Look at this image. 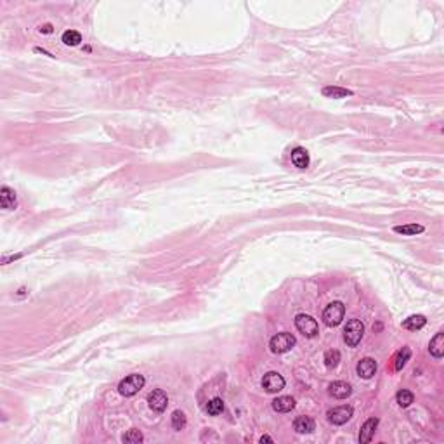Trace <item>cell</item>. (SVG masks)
<instances>
[{
  "label": "cell",
  "mask_w": 444,
  "mask_h": 444,
  "mask_svg": "<svg viewBox=\"0 0 444 444\" xmlns=\"http://www.w3.org/2000/svg\"><path fill=\"white\" fill-rule=\"evenodd\" d=\"M295 408V399L290 396H280L272 401V409L278 413H288Z\"/></svg>",
  "instance_id": "13"
},
{
  "label": "cell",
  "mask_w": 444,
  "mask_h": 444,
  "mask_svg": "<svg viewBox=\"0 0 444 444\" xmlns=\"http://www.w3.org/2000/svg\"><path fill=\"white\" fill-rule=\"evenodd\" d=\"M148 402H149V408H151L153 412L161 413V412H165V408H167L168 397H167V394H165V391L155 389V391L148 396Z\"/></svg>",
  "instance_id": "8"
},
{
  "label": "cell",
  "mask_w": 444,
  "mask_h": 444,
  "mask_svg": "<svg viewBox=\"0 0 444 444\" xmlns=\"http://www.w3.org/2000/svg\"><path fill=\"white\" fill-rule=\"evenodd\" d=\"M186 423H188V420H186V415L182 412L177 409V412L172 413V427H174V430H182L186 427Z\"/></svg>",
  "instance_id": "25"
},
{
  "label": "cell",
  "mask_w": 444,
  "mask_h": 444,
  "mask_svg": "<svg viewBox=\"0 0 444 444\" xmlns=\"http://www.w3.org/2000/svg\"><path fill=\"white\" fill-rule=\"evenodd\" d=\"M16 205H18L16 191L11 189L9 186H2V188H0V207H2L4 210H14Z\"/></svg>",
  "instance_id": "9"
},
{
  "label": "cell",
  "mask_w": 444,
  "mask_h": 444,
  "mask_svg": "<svg viewBox=\"0 0 444 444\" xmlns=\"http://www.w3.org/2000/svg\"><path fill=\"white\" fill-rule=\"evenodd\" d=\"M356 371H358L361 379H366V380L371 379L377 373V361L371 358H363L358 363V366H356Z\"/></svg>",
  "instance_id": "11"
},
{
  "label": "cell",
  "mask_w": 444,
  "mask_h": 444,
  "mask_svg": "<svg viewBox=\"0 0 444 444\" xmlns=\"http://www.w3.org/2000/svg\"><path fill=\"white\" fill-rule=\"evenodd\" d=\"M377 427H379V418H368V420L363 423V427H361L359 442L361 444L370 442L371 439H373V434H375Z\"/></svg>",
  "instance_id": "12"
},
{
  "label": "cell",
  "mask_w": 444,
  "mask_h": 444,
  "mask_svg": "<svg viewBox=\"0 0 444 444\" xmlns=\"http://www.w3.org/2000/svg\"><path fill=\"white\" fill-rule=\"evenodd\" d=\"M40 31H44V33H52V26H51V24H44V26L40 28Z\"/></svg>",
  "instance_id": "27"
},
{
  "label": "cell",
  "mask_w": 444,
  "mask_h": 444,
  "mask_svg": "<svg viewBox=\"0 0 444 444\" xmlns=\"http://www.w3.org/2000/svg\"><path fill=\"white\" fill-rule=\"evenodd\" d=\"M397 234H404V236H417L423 233V226L420 224H404V226H396L394 227Z\"/></svg>",
  "instance_id": "19"
},
{
  "label": "cell",
  "mask_w": 444,
  "mask_h": 444,
  "mask_svg": "<svg viewBox=\"0 0 444 444\" xmlns=\"http://www.w3.org/2000/svg\"><path fill=\"white\" fill-rule=\"evenodd\" d=\"M328 392H330V396L337 397V399H347V397L352 394V387L347 384V382L337 380V382H333V384H330Z\"/></svg>",
  "instance_id": "10"
},
{
  "label": "cell",
  "mask_w": 444,
  "mask_h": 444,
  "mask_svg": "<svg viewBox=\"0 0 444 444\" xmlns=\"http://www.w3.org/2000/svg\"><path fill=\"white\" fill-rule=\"evenodd\" d=\"M295 326H297V330L307 338H314L319 333L318 321L314 318L307 316V314H298V316L295 318Z\"/></svg>",
  "instance_id": "5"
},
{
  "label": "cell",
  "mask_w": 444,
  "mask_h": 444,
  "mask_svg": "<svg viewBox=\"0 0 444 444\" xmlns=\"http://www.w3.org/2000/svg\"><path fill=\"white\" fill-rule=\"evenodd\" d=\"M207 413L212 415V417H217V415H221L224 412V401L221 399V397H214V399L209 401V404H207Z\"/></svg>",
  "instance_id": "21"
},
{
  "label": "cell",
  "mask_w": 444,
  "mask_h": 444,
  "mask_svg": "<svg viewBox=\"0 0 444 444\" xmlns=\"http://www.w3.org/2000/svg\"><path fill=\"white\" fill-rule=\"evenodd\" d=\"M364 335V325L359 319H351L344 328V340L349 347H356Z\"/></svg>",
  "instance_id": "3"
},
{
  "label": "cell",
  "mask_w": 444,
  "mask_h": 444,
  "mask_svg": "<svg viewBox=\"0 0 444 444\" xmlns=\"http://www.w3.org/2000/svg\"><path fill=\"white\" fill-rule=\"evenodd\" d=\"M413 399H415L413 394L409 391H406V389H401V391L396 394V401H397V404H399L401 408H408V406L413 402Z\"/></svg>",
  "instance_id": "22"
},
{
  "label": "cell",
  "mask_w": 444,
  "mask_h": 444,
  "mask_svg": "<svg viewBox=\"0 0 444 444\" xmlns=\"http://www.w3.org/2000/svg\"><path fill=\"white\" fill-rule=\"evenodd\" d=\"M425 325H427V319H425V316H422V314H415V316H409L408 319L402 321V326L409 331H417Z\"/></svg>",
  "instance_id": "17"
},
{
  "label": "cell",
  "mask_w": 444,
  "mask_h": 444,
  "mask_svg": "<svg viewBox=\"0 0 444 444\" xmlns=\"http://www.w3.org/2000/svg\"><path fill=\"white\" fill-rule=\"evenodd\" d=\"M295 344H297L295 337H293L292 333L283 331V333H278L271 338L269 347H271V351L275 352V354H283V352H288L290 349H292Z\"/></svg>",
  "instance_id": "4"
},
{
  "label": "cell",
  "mask_w": 444,
  "mask_h": 444,
  "mask_svg": "<svg viewBox=\"0 0 444 444\" xmlns=\"http://www.w3.org/2000/svg\"><path fill=\"white\" fill-rule=\"evenodd\" d=\"M309 153H307V149L304 148H295L292 151V163L295 165L297 168H307L309 167Z\"/></svg>",
  "instance_id": "16"
},
{
  "label": "cell",
  "mask_w": 444,
  "mask_h": 444,
  "mask_svg": "<svg viewBox=\"0 0 444 444\" xmlns=\"http://www.w3.org/2000/svg\"><path fill=\"white\" fill-rule=\"evenodd\" d=\"M352 413H354V409H352V406H337V408L330 409V412L326 413L328 417V422L333 423V425H344V423H347L352 418Z\"/></svg>",
  "instance_id": "6"
},
{
  "label": "cell",
  "mask_w": 444,
  "mask_h": 444,
  "mask_svg": "<svg viewBox=\"0 0 444 444\" xmlns=\"http://www.w3.org/2000/svg\"><path fill=\"white\" fill-rule=\"evenodd\" d=\"M344 314H346V305L342 302L335 300L323 311V323L326 326H338L344 319Z\"/></svg>",
  "instance_id": "2"
},
{
  "label": "cell",
  "mask_w": 444,
  "mask_h": 444,
  "mask_svg": "<svg viewBox=\"0 0 444 444\" xmlns=\"http://www.w3.org/2000/svg\"><path fill=\"white\" fill-rule=\"evenodd\" d=\"M409 356H412V351H409V347H402V349L397 352V356H396V363H394V368H396L397 371H401L402 368H404V364L409 361Z\"/></svg>",
  "instance_id": "20"
},
{
  "label": "cell",
  "mask_w": 444,
  "mask_h": 444,
  "mask_svg": "<svg viewBox=\"0 0 444 444\" xmlns=\"http://www.w3.org/2000/svg\"><path fill=\"white\" fill-rule=\"evenodd\" d=\"M260 442H275V439L269 437V435H262V437H260Z\"/></svg>",
  "instance_id": "28"
},
{
  "label": "cell",
  "mask_w": 444,
  "mask_h": 444,
  "mask_svg": "<svg viewBox=\"0 0 444 444\" xmlns=\"http://www.w3.org/2000/svg\"><path fill=\"white\" fill-rule=\"evenodd\" d=\"M429 352L434 356L435 359H441L442 358V354H444V333H442V331L435 333V337L430 340Z\"/></svg>",
  "instance_id": "15"
},
{
  "label": "cell",
  "mask_w": 444,
  "mask_h": 444,
  "mask_svg": "<svg viewBox=\"0 0 444 444\" xmlns=\"http://www.w3.org/2000/svg\"><path fill=\"white\" fill-rule=\"evenodd\" d=\"M340 361V352L338 351H328L325 354V364L326 368H335Z\"/></svg>",
  "instance_id": "26"
},
{
  "label": "cell",
  "mask_w": 444,
  "mask_h": 444,
  "mask_svg": "<svg viewBox=\"0 0 444 444\" xmlns=\"http://www.w3.org/2000/svg\"><path fill=\"white\" fill-rule=\"evenodd\" d=\"M262 387L269 394H276V392H280L285 389V379L280 375V373L269 371V373H265L264 379H262Z\"/></svg>",
  "instance_id": "7"
},
{
  "label": "cell",
  "mask_w": 444,
  "mask_h": 444,
  "mask_svg": "<svg viewBox=\"0 0 444 444\" xmlns=\"http://www.w3.org/2000/svg\"><path fill=\"white\" fill-rule=\"evenodd\" d=\"M122 441L127 442V444H139V442L144 441V435L141 434L138 429H130L127 434H123Z\"/></svg>",
  "instance_id": "23"
},
{
  "label": "cell",
  "mask_w": 444,
  "mask_h": 444,
  "mask_svg": "<svg viewBox=\"0 0 444 444\" xmlns=\"http://www.w3.org/2000/svg\"><path fill=\"white\" fill-rule=\"evenodd\" d=\"M293 429H295L298 434H311L316 429V423L309 417H297L295 422H293Z\"/></svg>",
  "instance_id": "14"
},
{
  "label": "cell",
  "mask_w": 444,
  "mask_h": 444,
  "mask_svg": "<svg viewBox=\"0 0 444 444\" xmlns=\"http://www.w3.org/2000/svg\"><path fill=\"white\" fill-rule=\"evenodd\" d=\"M323 95H325V97H333V99H344L347 97V95H352V90L342 89V87H335V85H328L323 89Z\"/></svg>",
  "instance_id": "18"
},
{
  "label": "cell",
  "mask_w": 444,
  "mask_h": 444,
  "mask_svg": "<svg viewBox=\"0 0 444 444\" xmlns=\"http://www.w3.org/2000/svg\"><path fill=\"white\" fill-rule=\"evenodd\" d=\"M63 42L66 45H78L82 42V35L75 30H66L63 33Z\"/></svg>",
  "instance_id": "24"
},
{
  "label": "cell",
  "mask_w": 444,
  "mask_h": 444,
  "mask_svg": "<svg viewBox=\"0 0 444 444\" xmlns=\"http://www.w3.org/2000/svg\"><path fill=\"white\" fill-rule=\"evenodd\" d=\"M144 384H146V379H144L143 375L132 373V375L125 377V379L118 384V392L125 397H130L134 396V394H138L141 389L144 387Z\"/></svg>",
  "instance_id": "1"
}]
</instances>
